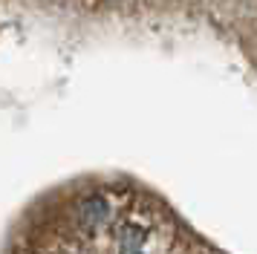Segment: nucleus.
I'll return each mask as SVG.
<instances>
[{"mask_svg": "<svg viewBox=\"0 0 257 254\" xmlns=\"http://www.w3.org/2000/svg\"><path fill=\"white\" fill-rule=\"evenodd\" d=\"M136 254H142V251H136Z\"/></svg>", "mask_w": 257, "mask_h": 254, "instance_id": "f257e3e1", "label": "nucleus"}]
</instances>
